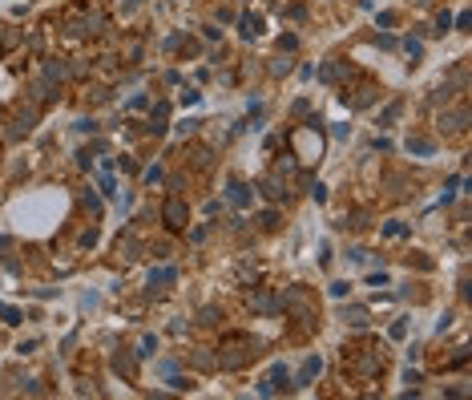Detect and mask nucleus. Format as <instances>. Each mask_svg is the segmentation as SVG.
<instances>
[{"label": "nucleus", "instance_id": "nucleus-1", "mask_svg": "<svg viewBox=\"0 0 472 400\" xmlns=\"http://www.w3.org/2000/svg\"><path fill=\"white\" fill-rule=\"evenodd\" d=\"M161 219H165V227H170V230H182L186 223H190V210H186L182 198H170V202L161 206Z\"/></svg>", "mask_w": 472, "mask_h": 400}, {"label": "nucleus", "instance_id": "nucleus-2", "mask_svg": "<svg viewBox=\"0 0 472 400\" xmlns=\"http://www.w3.org/2000/svg\"><path fill=\"white\" fill-rule=\"evenodd\" d=\"M279 388H287V368H283V364H274V368H270V372L262 376L259 392H262V396H274Z\"/></svg>", "mask_w": 472, "mask_h": 400}, {"label": "nucleus", "instance_id": "nucleus-3", "mask_svg": "<svg viewBox=\"0 0 472 400\" xmlns=\"http://www.w3.org/2000/svg\"><path fill=\"white\" fill-rule=\"evenodd\" d=\"M319 372H323V360H319V356H311V360L299 368V376H295V388H307V384H311Z\"/></svg>", "mask_w": 472, "mask_h": 400}, {"label": "nucleus", "instance_id": "nucleus-4", "mask_svg": "<svg viewBox=\"0 0 472 400\" xmlns=\"http://www.w3.org/2000/svg\"><path fill=\"white\" fill-rule=\"evenodd\" d=\"M113 368H117L121 376H129V380L137 376V360H133L129 352H117V356H113Z\"/></svg>", "mask_w": 472, "mask_h": 400}, {"label": "nucleus", "instance_id": "nucleus-5", "mask_svg": "<svg viewBox=\"0 0 472 400\" xmlns=\"http://www.w3.org/2000/svg\"><path fill=\"white\" fill-rule=\"evenodd\" d=\"M174 279H178L174 267H157V271H150V287H165V283H174Z\"/></svg>", "mask_w": 472, "mask_h": 400}, {"label": "nucleus", "instance_id": "nucleus-6", "mask_svg": "<svg viewBox=\"0 0 472 400\" xmlns=\"http://www.w3.org/2000/svg\"><path fill=\"white\" fill-rule=\"evenodd\" d=\"M251 198H255V190H246L242 182H230V202H234V206H246Z\"/></svg>", "mask_w": 472, "mask_h": 400}, {"label": "nucleus", "instance_id": "nucleus-7", "mask_svg": "<svg viewBox=\"0 0 472 400\" xmlns=\"http://www.w3.org/2000/svg\"><path fill=\"white\" fill-rule=\"evenodd\" d=\"M464 121H468V110L460 105L456 114H448V117H444V121H440V125H444V129H464Z\"/></svg>", "mask_w": 472, "mask_h": 400}, {"label": "nucleus", "instance_id": "nucleus-8", "mask_svg": "<svg viewBox=\"0 0 472 400\" xmlns=\"http://www.w3.org/2000/svg\"><path fill=\"white\" fill-rule=\"evenodd\" d=\"M343 319H347V324H355V328H367V307H347V311H343Z\"/></svg>", "mask_w": 472, "mask_h": 400}, {"label": "nucleus", "instance_id": "nucleus-9", "mask_svg": "<svg viewBox=\"0 0 472 400\" xmlns=\"http://www.w3.org/2000/svg\"><path fill=\"white\" fill-rule=\"evenodd\" d=\"M125 251V259H137V238L133 234H125V238H117V255Z\"/></svg>", "mask_w": 472, "mask_h": 400}, {"label": "nucleus", "instance_id": "nucleus-10", "mask_svg": "<svg viewBox=\"0 0 472 400\" xmlns=\"http://www.w3.org/2000/svg\"><path fill=\"white\" fill-rule=\"evenodd\" d=\"M408 150H412V154H432V150H436V142H432V138H412V142H408Z\"/></svg>", "mask_w": 472, "mask_h": 400}, {"label": "nucleus", "instance_id": "nucleus-11", "mask_svg": "<svg viewBox=\"0 0 472 400\" xmlns=\"http://www.w3.org/2000/svg\"><path fill=\"white\" fill-rule=\"evenodd\" d=\"M259 33H262L259 16H242V37H259Z\"/></svg>", "mask_w": 472, "mask_h": 400}, {"label": "nucleus", "instance_id": "nucleus-12", "mask_svg": "<svg viewBox=\"0 0 472 400\" xmlns=\"http://www.w3.org/2000/svg\"><path fill=\"white\" fill-rule=\"evenodd\" d=\"M262 194H266V198H274V202H279V198H283V194H287V190H279V182H274V178H266V182H262Z\"/></svg>", "mask_w": 472, "mask_h": 400}, {"label": "nucleus", "instance_id": "nucleus-13", "mask_svg": "<svg viewBox=\"0 0 472 400\" xmlns=\"http://www.w3.org/2000/svg\"><path fill=\"white\" fill-rule=\"evenodd\" d=\"M0 319H4V324H20L24 315H20L16 307H8V303H0Z\"/></svg>", "mask_w": 472, "mask_h": 400}, {"label": "nucleus", "instance_id": "nucleus-14", "mask_svg": "<svg viewBox=\"0 0 472 400\" xmlns=\"http://www.w3.org/2000/svg\"><path fill=\"white\" fill-rule=\"evenodd\" d=\"M157 352V340L154 336H142V343H137V356H154Z\"/></svg>", "mask_w": 472, "mask_h": 400}, {"label": "nucleus", "instance_id": "nucleus-15", "mask_svg": "<svg viewBox=\"0 0 472 400\" xmlns=\"http://www.w3.org/2000/svg\"><path fill=\"white\" fill-rule=\"evenodd\" d=\"M383 234H387V238H400V234H408V227H404V223H387Z\"/></svg>", "mask_w": 472, "mask_h": 400}, {"label": "nucleus", "instance_id": "nucleus-16", "mask_svg": "<svg viewBox=\"0 0 472 400\" xmlns=\"http://www.w3.org/2000/svg\"><path fill=\"white\" fill-rule=\"evenodd\" d=\"M339 73H343V69H339V65H323V69H319V77H323V81H335V77H339Z\"/></svg>", "mask_w": 472, "mask_h": 400}, {"label": "nucleus", "instance_id": "nucleus-17", "mask_svg": "<svg viewBox=\"0 0 472 400\" xmlns=\"http://www.w3.org/2000/svg\"><path fill=\"white\" fill-rule=\"evenodd\" d=\"M396 114H400V101H392V105L383 110V117H379V125H387V121H396Z\"/></svg>", "mask_w": 472, "mask_h": 400}, {"label": "nucleus", "instance_id": "nucleus-18", "mask_svg": "<svg viewBox=\"0 0 472 400\" xmlns=\"http://www.w3.org/2000/svg\"><path fill=\"white\" fill-rule=\"evenodd\" d=\"M255 307H259V311H274V307H279V303H274V299H270V295H259V299H255Z\"/></svg>", "mask_w": 472, "mask_h": 400}, {"label": "nucleus", "instance_id": "nucleus-19", "mask_svg": "<svg viewBox=\"0 0 472 400\" xmlns=\"http://www.w3.org/2000/svg\"><path fill=\"white\" fill-rule=\"evenodd\" d=\"M404 49H408V57L416 61L420 53H424V45H420V41H412V37H408V41H404Z\"/></svg>", "mask_w": 472, "mask_h": 400}, {"label": "nucleus", "instance_id": "nucleus-20", "mask_svg": "<svg viewBox=\"0 0 472 400\" xmlns=\"http://www.w3.org/2000/svg\"><path fill=\"white\" fill-rule=\"evenodd\" d=\"M101 190H105V194H117V182H113V174H109V170L101 174Z\"/></svg>", "mask_w": 472, "mask_h": 400}, {"label": "nucleus", "instance_id": "nucleus-21", "mask_svg": "<svg viewBox=\"0 0 472 400\" xmlns=\"http://www.w3.org/2000/svg\"><path fill=\"white\" fill-rule=\"evenodd\" d=\"M448 29H452V16L440 12V16H436V33H448Z\"/></svg>", "mask_w": 472, "mask_h": 400}, {"label": "nucleus", "instance_id": "nucleus-22", "mask_svg": "<svg viewBox=\"0 0 472 400\" xmlns=\"http://www.w3.org/2000/svg\"><path fill=\"white\" fill-rule=\"evenodd\" d=\"M170 388H178V392H186V388H190V380H182V376H174V372H170Z\"/></svg>", "mask_w": 472, "mask_h": 400}, {"label": "nucleus", "instance_id": "nucleus-23", "mask_svg": "<svg viewBox=\"0 0 472 400\" xmlns=\"http://www.w3.org/2000/svg\"><path fill=\"white\" fill-rule=\"evenodd\" d=\"M367 283H371V287H383V283H387V275H383V271H371V275H367Z\"/></svg>", "mask_w": 472, "mask_h": 400}, {"label": "nucleus", "instance_id": "nucleus-24", "mask_svg": "<svg viewBox=\"0 0 472 400\" xmlns=\"http://www.w3.org/2000/svg\"><path fill=\"white\" fill-rule=\"evenodd\" d=\"M218 319H222V311H214V307H206V311H202V324H218Z\"/></svg>", "mask_w": 472, "mask_h": 400}, {"label": "nucleus", "instance_id": "nucleus-25", "mask_svg": "<svg viewBox=\"0 0 472 400\" xmlns=\"http://www.w3.org/2000/svg\"><path fill=\"white\" fill-rule=\"evenodd\" d=\"M146 182H150V186H154V182H161V166H150V170H146Z\"/></svg>", "mask_w": 472, "mask_h": 400}, {"label": "nucleus", "instance_id": "nucleus-26", "mask_svg": "<svg viewBox=\"0 0 472 400\" xmlns=\"http://www.w3.org/2000/svg\"><path fill=\"white\" fill-rule=\"evenodd\" d=\"M85 206H89V210L97 215V210H101V198H97V194H85Z\"/></svg>", "mask_w": 472, "mask_h": 400}, {"label": "nucleus", "instance_id": "nucleus-27", "mask_svg": "<svg viewBox=\"0 0 472 400\" xmlns=\"http://www.w3.org/2000/svg\"><path fill=\"white\" fill-rule=\"evenodd\" d=\"M404 332H408V324L400 319V324H392V340H404Z\"/></svg>", "mask_w": 472, "mask_h": 400}, {"label": "nucleus", "instance_id": "nucleus-28", "mask_svg": "<svg viewBox=\"0 0 472 400\" xmlns=\"http://www.w3.org/2000/svg\"><path fill=\"white\" fill-rule=\"evenodd\" d=\"M311 198H315V202H323V198H327V186H319V182H315V186H311Z\"/></svg>", "mask_w": 472, "mask_h": 400}]
</instances>
